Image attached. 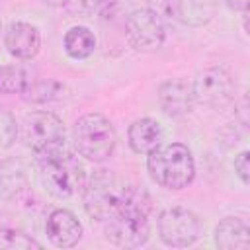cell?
<instances>
[{
    "mask_svg": "<svg viewBox=\"0 0 250 250\" xmlns=\"http://www.w3.org/2000/svg\"><path fill=\"white\" fill-rule=\"evenodd\" d=\"M248 2L250 0H225V4L234 12H248Z\"/></svg>",
    "mask_w": 250,
    "mask_h": 250,
    "instance_id": "obj_25",
    "label": "cell"
},
{
    "mask_svg": "<svg viewBox=\"0 0 250 250\" xmlns=\"http://www.w3.org/2000/svg\"><path fill=\"white\" fill-rule=\"evenodd\" d=\"M203 234V221L186 207H168L158 215V236L166 246L186 248Z\"/></svg>",
    "mask_w": 250,
    "mask_h": 250,
    "instance_id": "obj_6",
    "label": "cell"
},
{
    "mask_svg": "<svg viewBox=\"0 0 250 250\" xmlns=\"http://www.w3.org/2000/svg\"><path fill=\"white\" fill-rule=\"evenodd\" d=\"M107 6V0H68L66 8L72 12H82V14H92L100 12Z\"/></svg>",
    "mask_w": 250,
    "mask_h": 250,
    "instance_id": "obj_23",
    "label": "cell"
},
{
    "mask_svg": "<svg viewBox=\"0 0 250 250\" xmlns=\"http://www.w3.org/2000/svg\"><path fill=\"white\" fill-rule=\"evenodd\" d=\"M162 139H164V131L160 123L150 117H141L133 121L127 129L129 146L137 154H148L158 145H162Z\"/></svg>",
    "mask_w": 250,
    "mask_h": 250,
    "instance_id": "obj_13",
    "label": "cell"
},
{
    "mask_svg": "<svg viewBox=\"0 0 250 250\" xmlns=\"http://www.w3.org/2000/svg\"><path fill=\"white\" fill-rule=\"evenodd\" d=\"M213 0H176V20L188 25H203L213 18Z\"/></svg>",
    "mask_w": 250,
    "mask_h": 250,
    "instance_id": "obj_17",
    "label": "cell"
},
{
    "mask_svg": "<svg viewBox=\"0 0 250 250\" xmlns=\"http://www.w3.org/2000/svg\"><path fill=\"white\" fill-rule=\"evenodd\" d=\"M146 168L150 178L166 189H184L193 182L195 176L193 156L182 143L158 145L148 152Z\"/></svg>",
    "mask_w": 250,
    "mask_h": 250,
    "instance_id": "obj_3",
    "label": "cell"
},
{
    "mask_svg": "<svg viewBox=\"0 0 250 250\" xmlns=\"http://www.w3.org/2000/svg\"><path fill=\"white\" fill-rule=\"evenodd\" d=\"M191 88H193L195 104L213 109L227 107L236 94V82L232 74L223 66H209L201 70L191 82Z\"/></svg>",
    "mask_w": 250,
    "mask_h": 250,
    "instance_id": "obj_8",
    "label": "cell"
},
{
    "mask_svg": "<svg viewBox=\"0 0 250 250\" xmlns=\"http://www.w3.org/2000/svg\"><path fill=\"white\" fill-rule=\"evenodd\" d=\"M47 238L57 248H72L82 238V225L68 209H55L45 223Z\"/></svg>",
    "mask_w": 250,
    "mask_h": 250,
    "instance_id": "obj_11",
    "label": "cell"
},
{
    "mask_svg": "<svg viewBox=\"0 0 250 250\" xmlns=\"http://www.w3.org/2000/svg\"><path fill=\"white\" fill-rule=\"evenodd\" d=\"M64 92V84L47 78V80H37V82H29L27 88L21 92V98L29 104H47L53 100H59Z\"/></svg>",
    "mask_w": 250,
    "mask_h": 250,
    "instance_id": "obj_18",
    "label": "cell"
},
{
    "mask_svg": "<svg viewBox=\"0 0 250 250\" xmlns=\"http://www.w3.org/2000/svg\"><path fill=\"white\" fill-rule=\"evenodd\" d=\"M125 37L129 45L137 51H158L166 37L164 21L148 8L133 10L125 18Z\"/></svg>",
    "mask_w": 250,
    "mask_h": 250,
    "instance_id": "obj_9",
    "label": "cell"
},
{
    "mask_svg": "<svg viewBox=\"0 0 250 250\" xmlns=\"http://www.w3.org/2000/svg\"><path fill=\"white\" fill-rule=\"evenodd\" d=\"M21 139L35 154H39L64 145V125L53 111H31L21 123Z\"/></svg>",
    "mask_w": 250,
    "mask_h": 250,
    "instance_id": "obj_7",
    "label": "cell"
},
{
    "mask_svg": "<svg viewBox=\"0 0 250 250\" xmlns=\"http://www.w3.org/2000/svg\"><path fill=\"white\" fill-rule=\"evenodd\" d=\"M131 184L123 182L111 170L96 172L84 186V209L96 221L111 219L127 199Z\"/></svg>",
    "mask_w": 250,
    "mask_h": 250,
    "instance_id": "obj_4",
    "label": "cell"
},
{
    "mask_svg": "<svg viewBox=\"0 0 250 250\" xmlns=\"http://www.w3.org/2000/svg\"><path fill=\"white\" fill-rule=\"evenodd\" d=\"M4 41H6L8 53L21 61L33 59L41 49V33L35 25L27 23V21L10 23L6 29Z\"/></svg>",
    "mask_w": 250,
    "mask_h": 250,
    "instance_id": "obj_12",
    "label": "cell"
},
{
    "mask_svg": "<svg viewBox=\"0 0 250 250\" xmlns=\"http://www.w3.org/2000/svg\"><path fill=\"white\" fill-rule=\"evenodd\" d=\"M27 189V170L20 158L0 162V199L14 201Z\"/></svg>",
    "mask_w": 250,
    "mask_h": 250,
    "instance_id": "obj_14",
    "label": "cell"
},
{
    "mask_svg": "<svg viewBox=\"0 0 250 250\" xmlns=\"http://www.w3.org/2000/svg\"><path fill=\"white\" fill-rule=\"evenodd\" d=\"M2 33H4V27H2V20H0V43H2Z\"/></svg>",
    "mask_w": 250,
    "mask_h": 250,
    "instance_id": "obj_27",
    "label": "cell"
},
{
    "mask_svg": "<svg viewBox=\"0 0 250 250\" xmlns=\"http://www.w3.org/2000/svg\"><path fill=\"white\" fill-rule=\"evenodd\" d=\"M234 172L240 178V182L248 186L250 182V152L248 150H242L240 154L234 156Z\"/></svg>",
    "mask_w": 250,
    "mask_h": 250,
    "instance_id": "obj_24",
    "label": "cell"
},
{
    "mask_svg": "<svg viewBox=\"0 0 250 250\" xmlns=\"http://www.w3.org/2000/svg\"><path fill=\"white\" fill-rule=\"evenodd\" d=\"M215 244L221 250H246L250 246V229L244 219L227 217L215 227Z\"/></svg>",
    "mask_w": 250,
    "mask_h": 250,
    "instance_id": "obj_15",
    "label": "cell"
},
{
    "mask_svg": "<svg viewBox=\"0 0 250 250\" xmlns=\"http://www.w3.org/2000/svg\"><path fill=\"white\" fill-rule=\"evenodd\" d=\"M158 104L160 109L170 117H182L189 113L195 105L191 84L182 78L164 80L158 88Z\"/></svg>",
    "mask_w": 250,
    "mask_h": 250,
    "instance_id": "obj_10",
    "label": "cell"
},
{
    "mask_svg": "<svg viewBox=\"0 0 250 250\" xmlns=\"http://www.w3.org/2000/svg\"><path fill=\"white\" fill-rule=\"evenodd\" d=\"M41 248V242H37L33 236L25 234L18 229H0V250H31Z\"/></svg>",
    "mask_w": 250,
    "mask_h": 250,
    "instance_id": "obj_20",
    "label": "cell"
},
{
    "mask_svg": "<svg viewBox=\"0 0 250 250\" xmlns=\"http://www.w3.org/2000/svg\"><path fill=\"white\" fill-rule=\"evenodd\" d=\"M148 10H152L162 21L176 20V0H148Z\"/></svg>",
    "mask_w": 250,
    "mask_h": 250,
    "instance_id": "obj_22",
    "label": "cell"
},
{
    "mask_svg": "<svg viewBox=\"0 0 250 250\" xmlns=\"http://www.w3.org/2000/svg\"><path fill=\"white\" fill-rule=\"evenodd\" d=\"M43 2L49 4V6H66L68 0H43Z\"/></svg>",
    "mask_w": 250,
    "mask_h": 250,
    "instance_id": "obj_26",
    "label": "cell"
},
{
    "mask_svg": "<svg viewBox=\"0 0 250 250\" xmlns=\"http://www.w3.org/2000/svg\"><path fill=\"white\" fill-rule=\"evenodd\" d=\"M72 141L80 156L92 162L107 160L117 145L113 123L102 113H86L72 127Z\"/></svg>",
    "mask_w": 250,
    "mask_h": 250,
    "instance_id": "obj_5",
    "label": "cell"
},
{
    "mask_svg": "<svg viewBox=\"0 0 250 250\" xmlns=\"http://www.w3.org/2000/svg\"><path fill=\"white\" fill-rule=\"evenodd\" d=\"M18 137V123H16V117L0 105V150L2 148H8L14 145Z\"/></svg>",
    "mask_w": 250,
    "mask_h": 250,
    "instance_id": "obj_21",
    "label": "cell"
},
{
    "mask_svg": "<svg viewBox=\"0 0 250 250\" xmlns=\"http://www.w3.org/2000/svg\"><path fill=\"white\" fill-rule=\"evenodd\" d=\"M96 35L92 33V29L84 27V25H74L70 27L66 33H64V39H62V47H64V53L70 57V59H76V61H82V59H88L94 51H96Z\"/></svg>",
    "mask_w": 250,
    "mask_h": 250,
    "instance_id": "obj_16",
    "label": "cell"
},
{
    "mask_svg": "<svg viewBox=\"0 0 250 250\" xmlns=\"http://www.w3.org/2000/svg\"><path fill=\"white\" fill-rule=\"evenodd\" d=\"M150 199L145 189L131 186L121 209L107 219V238L119 248H141L148 242Z\"/></svg>",
    "mask_w": 250,
    "mask_h": 250,
    "instance_id": "obj_1",
    "label": "cell"
},
{
    "mask_svg": "<svg viewBox=\"0 0 250 250\" xmlns=\"http://www.w3.org/2000/svg\"><path fill=\"white\" fill-rule=\"evenodd\" d=\"M43 184L47 186L49 193L59 199H66L86 186V170L82 162L62 146L45 150L35 154Z\"/></svg>",
    "mask_w": 250,
    "mask_h": 250,
    "instance_id": "obj_2",
    "label": "cell"
},
{
    "mask_svg": "<svg viewBox=\"0 0 250 250\" xmlns=\"http://www.w3.org/2000/svg\"><path fill=\"white\" fill-rule=\"evenodd\" d=\"M31 82L27 70L20 64L0 66V94H21Z\"/></svg>",
    "mask_w": 250,
    "mask_h": 250,
    "instance_id": "obj_19",
    "label": "cell"
}]
</instances>
